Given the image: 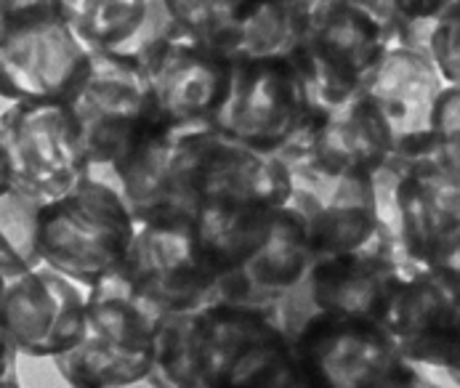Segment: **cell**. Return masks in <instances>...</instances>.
I'll return each instance as SVG.
<instances>
[{"label":"cell","mask_w":460,"mask_h":388,"mask_svg":"<svg viewBox=\"0 0 460 388\" xmlns=\"http://www.w3.org/2000/svg\"><path fill=\"white\" fill-rule=\"evenodd\" d=\"M378 324L410 365L458 386V266L407 269Z\"/></svg>","instance_id":"cell-9"},{"label":"cell","mask_w":460,"mask_h":388,"mask_svg":"<svg viewBox=\"0 0 460 388\" xmlns=\"http://www.w3.org/2000/svg\"><path fill=\"white\" fill-rule=\"evenodd\" d=\"M8 190V173H5V163H3V154H0V192Z\"/></svg>","instance_id":"cell-26"},{"label":"cell","mask_w":460,"mask_h":388,"mask_svg":"<svg viewBox=\"0 0 460 388\" xmlns=\"http://www.w3.org/2000/svg\"><path fill=\"white\" fill-rule=\"evenodd\" d=\"M376 237L404 266H458L460 160L396 157L370 176Z\"/></svg>","instance_id":"cell-1"},{"label":"cell","mask_w":460,"mask_h":388,"mask_svg":"<svg viewBox=\"0 0 460 388\" xmlns=\"http://www.w3.org/2000/svg\"><path fill=\"white\" fill-rule=\"evenodd\" d=\"M288 207L301 218L312 259H332L365 248L376 237V197L367 176H332L306 160L285 163Z\"/></svg>","instance_id":"cell-14"},{"label":"cell","mask_w":460,"mask_h":388,"mask_svg":"<svg viewBox=\"0 0 460 388\" xmlns=\"http://www.w3.org/2000/svg\"><path fill=\"white\" fill-rule=\"evenodd\" d=\"M133 232L136 221L118 190L88 176L38 213L40 260L88 287L123 266Z\"/></svg>","instance_id":"cell-4"},{"label":"cell","mask_w":460,"mask_h":388,"mask_svg":"<svg viewBox=\"0 0 460 388\" xmlns=\"http://www.w3.org/2000/svg\"><path fill=\"white\" fill-rule=\"evenodd\" d=\"M290 343L312 388H458L410 365L376 322L314 314Z\"/></svg>","instance_id":"cell-7"},{"label":"cell","mask_w":460,"mask_h":388,"mask_svg":"<svg viewBox=\"0 0 460 388\" xmlns=\"http://www.w3.org/2000/svg\"><path fill=\"white\" fill-rule=\"evenodd\" d=\"M120 388H155V386L144 378V381H138V384H131V386H120Z\"/></svg>","instance_id":"cell-27"},{"label":"cell","mask_w":460,"mask_h":388,"mask_svg":"<svg viewBox=\"0 0 460 388\" xmlns=\"http://www.w3.org/2000/svg\"><path fill=\"white\" fill-rule=\"evenodd\" d=\"M66 27L88 54H118L141 62L173 32L168 3H62Z\"/></svg>","instance_id":"cell-21"},{"label":"cell","mask_w":460,"mask_h":388,"mask_svg":"<svg viewBox=\"0 0 460 388\" xmlns=\"http://www.w3.org/2000/svg\"><path fill=\"white\" fill-rule=\"evenodd\" d=\"M323 104L296 54L232 66L229 93L213 118L226 138L282 163L301 157Z\"/></svg>","instance_id":"cell-3"},{"label":"cell","mask_w":460,"mask_h":388,"mask_svg":"<svg viewBox=\"0 0 460 388\" xmlns=\"http://www.w3.org/2000/svg\"><path fill=\"white\" fill-rule=\"evenodd\" d=\"M312 263L314 259L304 224L285 205L279 207L261 248L232 274L216 282L213 304L248 306L271 317V309L309 274Z\"/></svg>","instance_id":"cell-19"},{"label":"cell","mask_w":460,"mask_h":388,"mask_svg":"<svg viewBox=\"0 0 460 388\" xmlns=\"http://www.w3.org/2000/svg\"><path fill=\"white\" fill-rule=\"evenodd\" d=\"M407 269L373 237L365 248L312 263L306 290L314 314L381 322Z\"/></svg>","instance_id":"cell-18"},{"label":"cell","mask_w":460,"mask_h":388,"mask_svg":"<svg viewBox=\"0 0 460 388\" xmlns=\"http://www.w3.org/2000/svg\"><path fill=\"white\" fill-rule=\"evenodd\" d=\"M43 202L8 187L0 192V279L38 269V213Z\"/></svg>","instance_id":"cell-23"},{"label":"cell","mask_w":460,"mask_h":388,"mask_svg":"<svg viewBox=\"0 0 460 388\" xmlns=\"http://www.w3.org/2000/svg\"><path fill=\"white\" fill-rule=\"evenodd\" d=\"M445 88L447 85L426 57L389 48L359 96L381 112L392 136V154L420 157L431 152L437 104Z\"/></svg>","instance_id":"cell-17"},{"label":"cell","mask_w":460,"mask_h":388,"mask_svg":"<svg viewBox=\"0 0 460 388\" xmlns=\"http://www.w3.org/2000/svg\"><path fill=\"white\" fill-rule=\"evenodd\" d=\"M205 332L202 309L163 314L152 332V362L146 381L155 388H198Z\"/></svg>","instance_id":"cell-22"},{"label":"cell","mask_w":460,"mask_h":388,"mask_svg":"<svg viewBox=\"0 0 460 388\" xmlns=\"http://www.w3.org/2000/svg\"><path fill=\"white\" fill-rule=\"evenodd\" d=\"M392 154V136L381 112L354 96L338 107H323L301 157L332 176H373ZM293 163V160H290Z\"/></svg>","instance_id":"cell-20"},{"label":"cell","mask_w":460,"mask_h":388,"mask_svg":"<svg viewBox=\"0 0 460 388\" xmlns=\"http://www.w3.org/2000/svg\"><path fill=\"white\" fill-rule=\"evenodd\" d=\"M85 320V295L65 274L40 263L32 271L0 279V327L24 357L69 351Z\"/></svg>","instance_id":"cell-15"},{"label":"cell","mask_w":460,"mask_h":388,"mask_svg":"<svg viewBox=\"0 0 460 388\" xmlns=\"http://www.w3.org/2000/svg\"><path fill=\"white\" fill-rule=\"evenodd\" d=\"M198 388H312L290 338L269 314L208 304Z\"/></svg>","instance_id":"cell-8"},{"label":"cell","mask_w":460,"mask_h":388,"mask_svg":"<svg viewBox=\"0 0 460 388\" xmlns=\"http://www.w3.org/2000/svg\"><path fill=\"white\" fill-rule=\"evenodd\" d=\"M157 320L213 304L216 274L205 263L192 224H136L131 248L115 271Z\"/></svg>","instance_id":"cell-13"},{"label":"cell","mask_w":460,"mask_h":388,"mask_svg":"<svg viewBox=\"0 0 460 388\" xmlns=\"http://www.w3.org/2000/svg\"><path fill=\"white\" fill-rule=\"evenodd\" d=\"M16 348L0 327V381H16Z\"/></svg>","instance_id":"cell-25"},{"label":"cell","mask_w":460,"mask_h":388,"mask_svg":"<svg viewBox=\"0 0 460 388\" xmlns=\"http://www.w3.org/2000/svg\"><path fill=\"white\" fill-rule=\"evenodd\" d=\"M65 107L88 160V179L104 184L149 136L171 128L157 110L144 66L118 54H91L88 72Z\"/></svg>","instance_id":"cell-2"},{"label":"cell","mask_w":460,"mask_h":388,"mask_svg":"<svg viewBox=\"0 0 460 388\" xmlns=\"http://www.w3.org/2000/svg\"><path fill=\"white\" fill-rule=\"evenodd\" d=\"M0 388H22L19 381H0Z\"/></svg>","instance_id":"cell-28"},{"label":"cell","mask_w":460,"mask_h":388,"mask_svg":"<svg viewBox=\"0 0 460 388\" xmlns=\"http://www.w3.org/2000/svg\"><path fill=\"white\" fill-rule=\"evenodd\" d=\"M323 107H338L362 93L386 54V40L365 3L323 0L306 5V24L293 51Z\"/></svg>","instance_id":"cell-10"},{"label":"cell","mask_w":460,"mask_h":388,"mask_svg":"<svg viewBox=\"0 0 460 388\" xmlns=\"http://www.w3.org/2000/svg\"><path fill=\"white\" fill-rule=\"evenodd\" d=\"M0 154L8 187L51 202L88 176L77 128L65 104H11L0 115Z\"/></svg>","instance_id":"cell-11"},{"label":"cell","mask_w":460,"mask_h":388,"mask_svg":"<svg viewBox=\"0 0 460 388\" xmlns=\"http://www.w3.org/2000/svg\"><path fill=\"white\" fill-rule=\"evenodd\" d=\"M149 314L118 274L88 287L85 320L77 343L54 357L69 388H120L138 384L149 373L152 332Z\"/></svg>","instance_id":"cell-5"},{"label":"cell","mask_w":460,"mask_h":388,"mask_svg":"<svg viewBox=\"0 0 460 388\" xmlns=\"http://www.w3.org/2000/svg\"><path fill=\"white\" fill-rule=\"evenodd\" d=\"M138 65L144 66L157 110L171 128L213 126L229 93L232 66L226 62L173 27Z\"/></svg>","instance_id":"cell-16"},{"label":"cell","mask_w":460,"mask_h":388,"mask_svg":"<svg viewBox=\"0 0 460 388\" xmlns=\"http://www.w3.org/2000/svg\"><path fill=\"white\" fill-rule=\"evenodd\" d=\"M460 3H450V8L439 16L429 35L426 59L434 65L445 85H458L460 80Z\"/></svg>","instance_id":"cell-24"},{"label":"cell","mask_w":460,"mask_h":388,"mask_svg":"<svg viewBox=\"0 0 460 388\" xmlns=\"http://www.w3.org/2000/svg\"><path fill=\"white\" fill-rule=\"evenodd\" d=\"M91 54L66 27L62 0L11 3L0 30V96L13 104H65Z\"/></svg>","instance_id":"cell-6"},{"label":"cell","mask_w":460,"mask_h":388,"mask_svg":"<svg viewBox=\"0 0 460 388\" xmlns=\"http://www.w3.org/2000/svg\"><path fill=\"white\" fill-rule=\"evenodd\" d=\"M306 5L296 0L234 3V0H173V24L229 66L269 57H288L298 48L306 24Z\"/></svg>","instance_id":"cell-12"}]
</instances>
